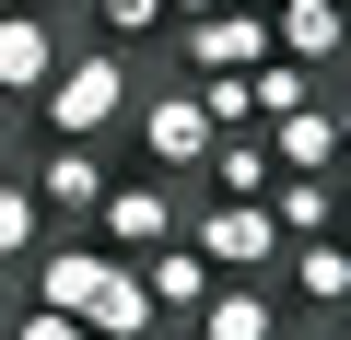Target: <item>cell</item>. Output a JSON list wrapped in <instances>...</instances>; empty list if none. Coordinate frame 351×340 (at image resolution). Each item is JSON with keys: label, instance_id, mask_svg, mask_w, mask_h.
Wrapping results in <instances>:
<instances>
[{"label": "cell", "instance_id": "9", "mask_svg": "<svg viewBox=\"0 0 351 340\" xmlns=\"http://www.w3.org/2000/svg\"><path fill=\"white\" fill-rule=\"evenodd\" d=\"M258 12H269V47L281 59L339 71V47H351V12H339V0H258Z\"/></svg>", "mask_w": 351, "mask_h": 340}, {"label": "cell", "instance_id": "19", "mask_svg": "<svg viewBox=\"0 0 351 340\" xmlns=\"http://www.w3.org/2000/svg\"><path fill=\"white\" fill-rule=\"evenodd\" d=\"M94 24H106L117 47H141V36H164L176 12H164V0H94Z\"/></svg>", "mask_w": 351, "mask_h": 340}, {"label": "cell", "instance_id": "1", "mask_svg": "<svg viewBox=\"0 0 351 340\" xmlns=\"http://www.w3.org/2000/svg\"><path fill=\"white\" fill-rule=\"evenodd\" d=\"M129 94H141V71H129V47H71L47 82H36V117L59 129V141H106L117 117H129Z\"/></svg>", "mask_w": 351, "mask_h": 340}, {"label": "cell", "instance_id": "18", "mask_svg": "<svg viewBox=\"0 0 351 340\" xmlns=\"http://www.w3.org/2000/svg\"><path fill=\"white\" fill-rule=\"evenodd\" d=\"M36 223H47L36 188H24V177H0V258H36Z\"/></svg>", "mask_w": 351, "mask_h": 340}, {"label": "cell", "instance_id": "11", "mask_svg": "<svg viewBox=\"0 0 351 340\" xmlns=\"http://www.w3.org/2000/svg\"><path fill=\"white\" fill-rule=\"evenodd\" d=\"M24 188H36V212H71V223H94V200H106V152H94V141H59V152L36 164Z\"/></svg>", "mask_w": 351, "mask_h": 340}, {"label": "cell", "instance_id": "13", "mask_svg": "<svg viewBox=\"0 0 351 340\" xmlns=\"http://www.w3.org/2000/svg\"><path fill=\"white\" fill-rule=\"evenodd\" d=\"M199 177H211V200H269L281 164H269V141H258V129H223V141L199 152Z\"/></svg>", "mask_w": 351, "mask_h": 340}, {"label": "cell", "instance_id": "5", "mask_svg": "<svg viewBox=\"0 0 351 340\" xmlns=\"http://www.w3.org/2000/svg\"><path fill=\"white\" fill-rule=\"evenodd\" d=\"M176 223H188L176 177H106V200H94V235H106V258H141V247H164Z\"/></svg>", "mask_w": 351, "mask_h": 340}, {"label": "cell", "instance_id": "20", "mask_svg": "<svg viewBox=\"0 0 351 340\" xmlns=\"http://www.w3.org/2000/svg\"><path fill=\"white\" fill-rule=\"evenodd\" d=\"M12 340H94V328H82V317H59V305H24V317H12Z\"/></svg>", "mask_w": 351, "mask_h": 340}, {"label": "cell", "instance_id": "21", "mask_svg": "<svg viewBox=\"0 0 351 340\" xmlns=\"http://www.w3.org/2000/svg\"><path fill=\"white\" fill-rule=\"evenodd\" d=\"M164 12H211V0H164Z\"/></svg>", "mask_w": 351, "mask_h": 340}, {"label": "cell", "instance_id": "7", "mask_svg": "<svg viewBox=\"0 0 351 340\" xmlns=\"http://www.w3.org/2000/svg\"><path fill=\"white\" fill-rule=\"evenodd\" d=\"M269 141V164H281V177H339V141H351V117L316 94V106H293V117H269L258 129Z\"/></svg>", "mask_w": 351, "mask_h": 340}, {"label": "cell", "instance_id": "2", "mask_svg": "<svg viewBox=\"0 0 351 340\" xmlns=\"http://www.w3.org/2000/svg\"><path fill=\"white\" fill-rule=\"evenodd\" d=\"M117 129L141 141V177H199V152L223 141V129L199 117V94H188V82H141Z\"/></svg>", "mask_w": 351, "mask_h": 340}, {"label": "cell", "instance_id": "16", "mask_svg": "<svg viewBox=\"0 0 351 340\" xmlns=\"http://www.w3.org/2000/svg\"><path fill=\"white\" fill-rule=\"evenodd\" d=\"M293 106H316V71H304V59H281V47H269V59H258V71H246V129H269V117H293Z\"/></svg>", "mask_w": 351, "mask_h": 340}, {"label": "cell", "instance_id": "8", "mask_svg": "<svg viewBox=\"0 0 351 340\" xmlns=\"http://www.w3.org/2000/svg\"><path fill=\"white\" fill-rule=\"evenodd\" d=\"M281 317H293V305H281L269 282H211V293L188 305V340H281Z\"/></svg>", "mask_w": 351, "mask_h": 340}, {"label": "cell", "instance_id": "3", "mask_svg": "<svg viewBox=\"0 0 351 340\" xmlns=\"http://www.w3.org/2000/svg\"><path fill=\"white\" fill-rule=\"evenodd\" d=\"M258 59H269V12H258V0L176 12V82H199V71H258Z\"/></svg>", "mask_w": 351, "mask_h": 340}, {"label": "cell", "instance_id": "14", "mask_svg": "<svg viewBox=\"0 0 351 340\" xmlns=\"http://www.w3.org/2000/svg\"><path fill=\"white\" fill-rule=\"evenodd\" d=\"M258 212L281 223V247H293V235H339V177H269Z\"/></svg>", "mask_w": 351, "mask_h": 340}, {"label": "cell", "instance_id": "10", "mask_svg": "<svg viewBox=\"0 0 351 340\" xmlns=\"http://www.w3.org/2000/svg\"><path fill=\"white\" fill-rule=\"evenodd\" d=\"M24 270H36V305H59V317H94L106 282H117L106 247H47V258H24Z\"/></svg>", "mask_w": 351, "mask_h": 340}, {"label": "cell", "instance_id": "4", "mask_svg": "<svg viewBox=\"0 0 351 340\" xmlns=\"http://www.w3.org/2000/svg\"><path fill=\"white\" fill-rule=\"evenodd\" d=\"M176 235H188L223 282H269V258H281V223H269L258 200H211V212H188Z\"/></svg>", "mask_w": 351, "mask_h": 340}, {"label": "cell", "instance_id": "6", "mask_svg": "<svg viewBox=\"0 0 351 340\" xmlns=\"http://www.w3.org/2000/svg\"><path fill=\"white\" fill-rule=\"evenodd\" d=\"M71 59V36L36 12V0H0V106H36V82Z\"/></svg>", "mask_w": 351, "mask_h": 340}, {"label": "cell", "instance_id": "12", "mask_svg": "<svg viewBox=\"0 0 351 340\" xmlns=\"http://www.w3.org/2000/svg\"><path fill=\"white\" fill-rule=\"evenodd\" d=\"M129 270H141V293H152V305H164V317H176V305H199V293H211V282H223V270H211V258H199V247H188V235H164V247H141V258H129Z\"/></svg>", "mask_w": 351, "mask_h": 340}, {"label": "cell", "instance_id": "17", "mask_svg": "<svg viewBox=\"0 0 351 340\" xmlns=\"http://www.w3.org/2000/svg\"><path fill=\"white\" fill-rule=\"evenodd\" d=\"M82 328H94V340H152V328H164V305H152V293H141V270L117 258V282H106V305H94Z\"/></svg>", "mask_w": 351, "mask_h": 340}, {"label": "cell", "instance_id": "15", "mask_svg": "<svg viewBox=\"0 0 351 340\" xmlns=\"http://www.w3.org/2000/svg\"><path fill=\"white\" fill-rule=\"evenodd\" d=\"M293 305H316V317L351 305V247L339 235H293Z\"/></svg>", "mask_w": 351, "mask_h": 340}]
</instances>
